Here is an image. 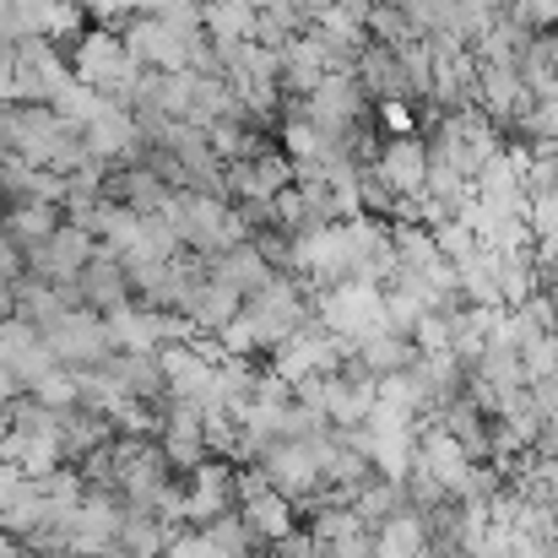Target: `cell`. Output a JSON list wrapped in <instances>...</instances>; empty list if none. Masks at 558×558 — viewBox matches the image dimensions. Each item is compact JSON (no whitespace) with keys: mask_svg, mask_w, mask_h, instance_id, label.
Instances as JSON below:
<instances>
[{"mask_svg":"<svg viewBox=\"0 0 558 558\" xmlns=\"http://www.w3.org/2000/svg\"><path fill=\"white\" fill-rule=\"evenodd\" d=\"M374 174L396 195H417L428 180V153H423V136L417 131H401L390 142H379V158H374Z\"/></svg>","mask_w":558,"mask_h":558,"instance_id":"1","label":"cell"}]
</instances>
